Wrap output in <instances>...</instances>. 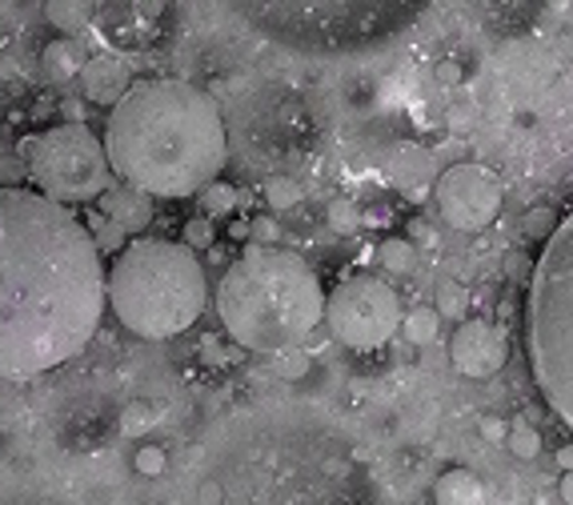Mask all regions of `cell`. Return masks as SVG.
<instances>
[{"instance_id":"6da1fadb","label":"cell","mask_w":573,"mask_h":505,"mask_svg":"<svg viewBox=\"0 0 573 505\" xmlns=\"http://www.w3.org/2000/svg\"><path fill=\"white\" fill-rule=\"evenodd\" d=\"M109 305V269L88 225L36 189L0 185V377L73 362Z\"/></svg>"},{"instance_id":"7a4b0ae2","label":"cell","mask_w":573,"mask_h":505,"mask_svg":"<svg viewBox=\"0 0 573 505\" xmlns=\"http://www.w3.org/2000/svg\"><path fill=\"white\" fill-rule=\"evenodd\" d=\"M112 173L149 197H201L229 161L217 100L188 80H137L105 125Z\"/></svg>"},{"instance_id":"3957f363","label":"cell","mask_w":573,"mask_h":505,"mask_svg":"<svg viewBox=\"0 0 573 505\" xmlns=\"http://www.w3.org/2000/svg\"><path fill=\"white\" fill-rule=\"evenodd\" d=\"M325 289L293 249L249 245L217 281V318L241 350L289 353L325 321Z\"/></svg>"},{"instance_id":"277c9868","label":"cell","mask_w":573,"mask_h":505,"mask_svg":"<svg viewBox=\"0 0 573 505\" xmlns=\"http://www.w3.org/2000/svg\"><path fill=\"white\" fill-rule=\"evenodd\" d=\"M205 301L209 281L197 249L185 241L132 237L109 265V309L144 341H169L193 330Z\"/></svg>"},{"instance_id":"5b68a950","label":"cell","mask_w":573,"mask_h":505,"mask_svg":"<svg viewBox=\"0 0 573 505\" xmlns=\"http://www.w3.org/2000/svg\"><path fill=\"white\" fill-rule=\"evenodd\" d=\"M526 353L545 406L573 433V209L545 241L529 277Z\"/></svg>"},{"instance_id":"8992f818","label":"cell","mask_w":573,"mask_h":505,"mask_svg":"<svg viewBox=\"0 0 573 505\" xmlns=\"http://www.w3.org/2000/svg\"><path fill=\"white\" fill-rule=\"evenodd\" d=\"M17 157L29 169L36 193L61 201V205H88L112 189L109 149L80 121L53 125V129L24 137L17 144Z\"/></svg>"},{"instance_id":"52a82bcc","label":"cell","mask_w":573,"mask_h":505,"mask_svg":"<svg viewBox=\"0 0 573 505\" xmlns=\"http://www.w3.org/2000/svg\"><path fill=\"white\" fill-rule=\"evenodd\" d=\"M401 297L389 281L374 273H353L333 289L325 301V325L333 341H342L345 350L369 353L381 350L401 330Z\"/></svg>"},{"instance_id":"ba28073f","label":"cell","mask_w":573,"mask_h":505,"mask_svg":"<svg viewBox=\"0 0 573 505\" xmlns=\"http://www.w3.org/2000/svg\"><path fill=\"white\" fill-rule=\"evenodd\" d=\"M501 181L485 165H450L445 173L433 181V205L437 217L457 233H477L485 225H494V217L501 213Z\"/></svg>"},{"instance_id":"9c48e42d","label":"cell","mask_w":573,"mask_h":505,"mask_svg":"<svg viewBox=\"0 0 573 505\" xmlns=\"http://www.w3.org/2000/svg\"><path fill=\"white\" fill-rule=\"evenodd\" d=\"M450 362L462 377H474V382H485V377H497L501 365L509 362V341L506 333L489 325V321H462L453 330L450 341Z\"/></svg>"},{"instance_id":"30bf717a","label":"cell","mask_w":573,"mask_h":505,"mask_svg":"<svg viewBox=\"0 0 573 505\" xmlns=\"http://www.w3.org/2000/svg\"><path fill=\"white\" fill-rule=\"evenodd\" d=\"M137 85L132 80V68L125 65L121 56H88L85 73H80V97L88 105H100V109H117L125 97H129V88Z\"/></svg>"},{"instance_id":"8fae6325","label":"cell","mask_w":573,"mask_h":505,"mask_svg":"<svg viewBox=\"0 0 573 505\" xmlns=\"http://www.w3.org/2000/svg\"><path fill=\"white\" fill-rule=\"evenodd\" d=\"M97 205L105 217L117 221V225L129 233H141L144 225L153 221V197L141 193V189H132V185H112Z\"/></svg>"},{"instance_id":"7c38bea8","label":"cell","mask_w":573,"mask_h":505,"mask_svg":"<svg viewBox=\"0 0 573 505\" xmlns=\"http://www.w3.org/2000/svg\"><path fill=\"white\" fill-rule=\"evenodd\" d=\"M85 53H80V44L73 36H56V41L44 44L41 53V77L48 85H65V80H80L85 73Z\"/></svg>"},{"instance_id":"4fadbf2b","label":"cell","mask_w":573,"mask_h":505,"mask_svg":"<svg viewBox=\"0 0 573 505\" xmlns=\"http://www.w3.org/2000/svg\"><path fill=\"white\" fill-rule=\"evenodd\" d=\"M433 505H485V485L469 470H445L433 482Z\"/></svg>"},{"instance_id":"5bb4252c","label":"cell","mask_w":573,"mask_h":505,"mask_svg":"<svg viewBox=\"0 0 573 505\" xmlns=\"http://www.w3.org/2000/svg\"><path fill=\"white\" fill-rule=\"evenodd\" d=\"M0 505H61L44 485H36L33 477L0 470Z\"/></svg>"},{"instance_id":"9a60e30c","label":"cell","mask_w":573,"mask_h":505,"mask_svg":"<svg viewBox=\"0 0 573 505\" xmlns=\"http://www.w3.org/2000/svg\"><path fill=\"white\" fill-rule=\"evenodd\" d=\"M93 17V0H44V21L53 24L56 33H80Z\"/></svg>"},{"instance_id":"2e32d148","label":"cell","mask_w":573,"mask_h":505,"mask_svg":"<svg viewBox=\"0 0 573 505\" xmlns=\"http://www.w3.org/2000/svg\"><path fill=\"white\" fill-rule=\"evenodd\" d=\"M401 330H406L409 345H430V341H437L441 313H437V309H430V305H421V309H413V313H406Z\"/></svg>"},{"instance_id":"e0dca14e","label":"cell","mask_w":573,"mask_h":505,"mask_svg":"<svg viewBox=\"0 0 573 505\" xmlns=\"http://www.w3.org/2000/svg\"><path fill=\"white\" fill-rule=\"evenodd\" d=\"M381 265H386L389 273H413L418 269V245L409 241V237H389L381 245Z\"/></svg>"},{"instance_id":"ac0fdd59","label":"cell","mask_w":573,"mask_h":505,"mask_svg":"<svg viewBox=\"0 0 573 505\" xmlns=\"http://www.w3.org/2000/svg\"><path fill=\"white\" fill-rule=\"evenodd\" d=\"M506 445H509V453H513V458H521V462H533V458L541 453L538 429L529 426V421H513V426H509Z\"/></svg>"},{"instance_id":"d6986e66","label":"cell","mask_w":573,"mask_h":505,"mask_svg":"<svg viewBox=\"0 0 573 505\" xmlns=\"http://www.w3.org/2000/svg\"><path fill=\"white\" fill-rule=\"evenodd\" d=\"M156 421V409L149 401H132L121 409V438H144L149 426Z\"/></svg>"},{"instance_id":"ffe728a7","label":"cell","mask_w":573,"mask_h":505,"mask_svg":"<svg viewBox=\"0 0 573 505\" xmlns=\"http://www.w3.org/2000/svg\"><path fill=\"white\" fill-rule=\"evenodd\" d=\"M201 209H205V217H225V213H233L237 209V189L213 181V185L201 193Z\"/></svg>"},{"instance_id":"44dd1931","label":"cell","mask_w":573,"mask_h":505,"mask_svg":"<svg viewBox=\"0 0 573 505\" xmlns=\"http://www.w3.org/2000/svg\"><path fill=\"white\" fill-rule=\"evenodd\" d=\"M132 470L141 473V477H161L169 470V453L161 445H153V441H144L141 450L132 453Z\"/></svg>"},{"instance_id":"7402d4cb","label":"cell","mask_w":573,"mask_h":505,"mask_svg":"<svg viewBox=\"0 0 573 505\" xmlns=\"http://www.w3.org/2000/svg\"><path fill=\"white\" fill-rule=\"evenodd\" d=\"M181 241L188 245V249H213V241H217V229H213V217H193L181 229Z\"/></svg>"},{"instance_id":"603a6c76","label":"cell","mask_w":573,"mask_h":505,"mask_svg":"<svg viewBox=\"0 0 573 505\" xmlns=\"http://www.w3.org/2000/svg\"><path fill=\"white\" fill-rule=\"evenodd\" d=\"M437 313L441 318H465L469 313V293H465L462 286H441V293H437Z\"/></svg>"},{"instance_id":"cb8c5ba5","label":"cell","mask_w":573,"mask_h":505,"mask_svg":"<svg viewBox=\"0 0 573 505\" xmlns=\"http://www.w3.org/2000/svg\"><path fill=\"white\" fill-rule=\"evenodd\" d=\"M264 197H269V205H273V209H293V205L301 201V189L293 185L289 176H277V181H269V185H264Z\"/></svg>"},{"instance_id":"d4e9b609","label":"cell","mask_w":573,"mask_h":505,"mask_svg":"<svg viewBox=\"0 0 573 505\" xmlns=\"http://www.w3.org/2000/svg\"><path fill=\"white\" fill-rule=\"evenodd\" d=\"M558 225H562V217L553 209H533V213H526V233L529 237H538L541 245L550 241L553 233H558Z\"/></svg>"},{"instance_id":"484cf974","label":"cell","mask_w":573,"mask_h":505,"mask_svg":"<svg viewBox=\"0 0 573 505\" xmlns=\"http://www.w3.org/2000/svg\"><path fill=\"white\" fill-rule=\"evenodd\" d=\"M361 225V217H357V209H353V201H333L329 205V229L333 233H353Z\"/></svg>"},{"instance_id":"4316f807","label":"cell","mask_w":573,"mask_h":505,"mask_svg":"<svg viewBox=\"0 0 573 505\" xmlns=\"http://www.w3.org/2000/svg\"><path fill=\"white\" fill-rule=\"evenodd\" d=\"M97 245H100V253L125 249V245H129V229H121L117 221H109V225H105V229L97 233Z\"/></svg>"},{"instance_id":"83f0119b","label":"cell","mask_w":573,"mask_h":505,"mask_svg":"<svg viewBox=\"0 0 573 505\" xmlns=\"http://www.w3.org/2000/svg\"><path fill=\"white\" fill-rule=\"evenodd\" d=\"M309 369V357H301V353H277V374L281 377H301Z\"/></svg>"},{"instance_id":"f1b7e54d","label":"cell","mask_w":573,"mask_h":505,"mask_svg":"<svg viewBox=\"0 0 573 505\" xmlns=\"http://www.w3.org/2000/svg\"><path fill=\"white\" fill-rule=\"evenodd\" d=\"M21 176H29V169H24L21 157H9V161H0V185H4V189L21 185Z\"/></svg>"},{"instance_id":"f546056e","label":"cell","mask_w":573,"mask_h":505,"mask_svg":"<svg viewBox=\"0 0 573 505\" xmlns=\"http://www.w3.org/2000/svg\"><path fill=\"white\" fill-rule=\"evenodd\" d=\"M253 245H277V221L273 217L253 221Z\"/></svg>"},{"instance_id":"4dcf8cb0","label":"cell","mask_w":573,"mask_h":505,"mask_svg":"<svg viewBox=\"0 0 573 505\" xmlns=\"http://www.w3.org/2000/svg\"><path fill=\"white\" fill-rule=\"evenodd\" d=\"M482 433L494 441V445H501V441L509 438V426H506V421H497V418H485L482 421Z\"/></svg>"},{"instance_id":"1f68e13d","label":"cell","mask_w":573,"mask_h":505,"mask_svg":"<svg viewBox=\"0 0 573 505\" xmlns=\"http://www.w3.org/2000/svg\"><path fill=\"white\" fill-rule=\"evenodd\" d=\"M229 237H233V241H245V237H253V225H249V221H233Z\"/></svg>"},{"instance_id":"d6a6232c","label":"cell","mask_w":573,"mask_h":505,"mask_svg":"<svg viewBox=\"0 0 573 505\" xmlns=\"http://www.w3.org/2000/svg\"><path fill=\"white\" fill-rule=\"evenodd\" d=\"M562 502H565V505H573V470H570V473H562Z\"/></svg>"},{"instance_id":"836d02e7","label":"cell","mask_w":573,"mask_h":505,"mask_svg":"<svg viewBox=\"0 0 573 505\" xmlns=\"http://www.w3.org/2000/svg\"><path fill=\"white\" fill-rule=\"evenodd\" d=\"M558 465H562L565 473L573 470V445H562V450H558Z\"/></svg>"}]
</instances>
